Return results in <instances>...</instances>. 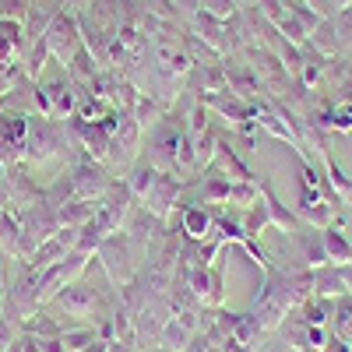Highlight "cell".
Returning <instances> with one entry per match:
<instances>
[{
	"label": "cell",
	"instance_id": "obj_7",
	"mask_svg": "<svg viewBox=\"0 0 352 352\" xmlns=\"http://www.w3.org/2000/svg\"><path fill=\"white\" fill-rule=\"evenodd\" d=\"M46 46H50V56L53 60H60L67 67V60L74 56V50L81 46V28H78V11L74 8H56L50 25H46V32H43Z\"/></svg>",
	"mask_w": 352,
	"mask_h": 352
},
{
	"label": "cell",
	"instance_id": "obj_18",
	"mask_svg": "<svg viewBox=\"0 0 352 352\" xmlns=\"http://www.w3.org/2000/svg\"><path fill=\"white\" fill-rule=\"evenodd\" d=\"M159 176H162V169H159V166H152L148 159H138V162L124 173V184H127V190H131L138 201H144V194H148V190L155 187Z\"/></svg>",
	"mask_w": 352,
	"mask_h": 352
},
{
	"label": "cell",
	"instance_id": "obj_34",
	"mask_svg": "<svg viewBox=\"0 0 352 352\" xmlns=\"http://www.w3.org/2000/svg\"><path fill=\"white\" fill-rule=\"evenodd\" d=\"M39 345H43V352H67L60 338H39Z\"/></svg>",
	"mask_w": 352,
	"mask_h": 352
},
{
	"label": "cell",
	"instance_id": "obj_1",
	"mask_svg": "<svg viewBox=\"0 0 352 352\" xmlns=\"http://www.w3.org/2000/svg\"><path fill=\"white\" fill-rule=\"evenodd\" d=\"M67 148H71V138H67V127L60 120H50V116H39V113L28 116V134L21 141V162L25 166H50Z\"/></svg>",
	"mask_w": 352,
	"mask_h": 352
},
{
	"label": "cell",
	"instance_id": "obj_23",
	"mask_svg": "<svg viewBox=\"0 0 352 352\" xmlns=\"http://www.w3.org/2000/svg\"><path fill=\"white\" fill-rule=\"evenodd\" d=\"M268 226H272V215H268V204H264V197H261L257 204H250V208H247L243 229H247V236H261Z\"/></svg>",
	"mask_w": 352,
	"mask_h": 352
},
{
	"label": "cell",
	"instance_id": "obj_6",
	"mask_svg": "<svg viewBox=\"0 0 352 352\" xmlns=\"http://www.w3.org/2000/svg\"><path fill=\"white\" fill-rule=\"evenodd\" d=\"M138 204H141V201L127 190L124 180H113V187L96 201V226L106 232V236H113V232H124V226H127V219L134 215Z\"/></svg>",
	"mask_w": 352,
	"mask_h": 352
},
{
	"label": "cell",
	"instance_id": "obj_4",
	"mask_svg": "<svg viewBox=\"0 0 352 352\" xmlns=\"http://www.w3.org/2000/svg\"><path fill=\"white\" fill-rule=\"evenodd\" d=\"M187 187H190V180H184V176H176V173H162L159 180H155V187L144 194V201H141V208L148 212V215H155L159 222H173L176 215H180V208H184V197H187Z\"/></svg>",
	"mask_w": 352,
	"mask_h": 352
},
{
	"label": "cell",
	"instance_id": "obj_16",
	"mask_svg": "<svg viewBox=\"0 0 352 352\" xmlns=\"http://www.w3.org/2000/svg\"><path fill=\"white\" fill-rule=\"evenodd\" d=\"M46 96H50V106H53V120H67V116L78 113L81 88H78L67 74H60L56 81H50V85H46Z\"/></svg>",
	"mask_w": 352,
	"mask_h": 352
},
{
	"label": "cell",
	"instance_id": "obj_5",
	"mask_svg": "<svg viewBox=\"0 0 352 352\" xmlns=\"http://www.w3.org/2000/svg\"><path fill=\"white\" fill-rule=\"evenodd\" d=\"M39 268H28V264H21L18 278L8 285L4 292V307H0V314L18 320V324H25L32 314H39Z\"/></svg>",
	"mask_w": 352,
	"mask_h": 352
},
{
	"label": "cell",
	"instance_id": "obj_38",
	"mask_svg": "<svg viewBox=\"0 0 352 352\" xmlns=\"http://www.w3.org/2000/svg\"><path fill=\"white\" fill-rule=\"evenodd\" d=\"M60 4H67V8H71V0H60Z\"/></svg>",
	"mask_w": 352,
	"mask_h": 352
},
{
	"label": "cell",
	"instance_id": "obj_20",
	"mask_svg": "<svg viewBox=\"0 0 352 352\" xmlns=\"http://www.w3.org/2000/svg\"><path fill=\"white\" fill-rule=\"evenodd\" d=\"M310 289L317 292V296H342V292H345V275H342V268L314 272V275H310Z\"/></svg>",
	"mask_w": 352,
	"mask_h": 352
},
{
	"label": "cell",
	"instance_id": "obj_25",
	"mask_svg": "<svg viewBox=\"0 0 352 352\" xmlns=\"http://www.w3.org/2000/svg\"><path fill=\"white\" fill-rule=\"evenodd\" d=\"M261 201V187L257 184H250V180H232V187H229V204H240V208L247 212L250 204H257Z\"/></svg>",
	"mask_w": 352,
	"mask_h": 352
},
{
	"label": "cell",
	"instance_id": "obj_29",
	"mask_svg": "<svg viewBox=\"0 0 352 352\" xmlns=\"http://www.w3.org/2000/svg\"><path fill=\"white\" fill-rule=\"evenodd\" d=\"M335 324H338V338H345L349 345H352V300L345 296L342 303H338V310H335Z\"/></svg>",
	"mask_w": 352,
	"mask_h": 352
},
{
	"label": "cell",
	"instance_id": "obj_12",
	"mask_svg": "<svg viewBox=\"0 0 352 352\" xmlns=\"http://www.w3.org/2000/svg\"><path fill=\"white\" fill-rule=\"evenodd\" d=\"M53 303L60 307L67 317H92L96 310H102V296L88 285L85 278H74L71 285H64L60 292L53 296Z\"/></svg>",
	"mask_w": 352,
	"mask_h": 352
},
{
	"label": "cell",
	"instance_id": "obj_27",
	"mask_svg": "<svg viewBox=\"0 0 352 352\" xmlns=\"http://www.w3.org/2000/svg\"><path fill=\"white\" fill-rule=\"evenodd\" d=\"M60 342H64L67 352H81V349H88L92 342H99V335H96V328H64L60 331Z\"/></svg>",
	"mask_w": 352,
	"mask_h": 352
},
{
	"label": "cell",
	"instance_id": "obj_30",
	"mask_svg": "<svg viewBox=\"0 0 352 352\" xmlns=\"http://www.w3.org/2000/svg\"><path fill=\"white\" fill-rule=\"evenodd\" d=\"M303 314H307V324H310V328H320V324L328 320V307L320 303V300H317V303L310 300V303L303 307Z\"/></svg>",
	"mask_w": 352,
	"mask_h": 352
},
{
	"label": "cell",
	"instance_id": "obj_35",
	"mask_svg": "<svg viewBox=\"0 0 352 352\" xmlns=\"http://www.w3.org/2000/svg\"><path fill=\"white\" fill-rule=\"evenodd\" d=\"M8 257H4V250H0V292H4V285H8V264H4Z\"/></svg>",
	"mask_w": 352,
	"mask_h": 352
},
{
	"label": "cell",
	"instance_id": "obj_32",
	"mask_svg": "<svg viewBox=\"0 0 352 352\" xmlns=\"http://www.w3.org/2000/svg\"><path fill=\"white\" fill-rule=\"evenodd\" d=\"M14 352H43V345H39V338H36V335L21 331V335H18V345H14Z\"/></svg>",
	"mask_w": 352,
	"mask_h": 352
},
{
	"label": "cell",
	"instance_id": "obj_17",
	"mask_svg": "<svg viewBox=\"0 0 352 352\" xmlns=\"http://www.w3.org/2000/svg\"><path fill=\"white\" fill-rule=\"evenodd\" d=\"M0 250H4V257H11V261H18V264H25V261H28V257H25L21 222H18V215H14L11 208L0 212Z\"/></svg>",
	"mask_w": 352,
	"mask_h": 352
},
{
	"label": "cell",
	"instance_id": "obj_37",
	"mask_svg": "<svg viewBox=\"0 0 352 352\" xmlns=\"http://www.w3.org/2000/svg\"><path fill=\"white\" fill-rule=\"evenodd\" d=\"M144 352H169V349H162V345H152V349H144Z\"/></svg>",
	"mask_w": 352,
	"mask_h": 352
},
{
	"label": "cell",
	"instance_id": "obj_9",
	"mask_svg": "<svg viewBox=\"0 0 352 352\" xmlns=\"http://www.w3.org/2000/svg\"><path fill=\"white\" fill-rule=\"evenodd\" d=\"M176 278L187 285V292L197 300V307H204V310L222 307V289H226V264L222 261H215L212 268H190Z\"/></svg>",
	"mask_w": 352,
	"mask_h": 352
},
{
	"label": "cell",
	"instance_id": "obj_33",
	"mask_svg": "<svg viewBox=\"0 0 352 352\" xmlns=\"http://www.w3.org/2000/svg\"><path fill=\"white\" fill-rule=\"evenodd\" d=\"M328 176H331V184H335V187H338V190H345V194H349V190H352V184H349V180H345V173H342V169H338V166H335V162H331V159H328Z\"/></svg>",
	"mask_w": 352,
	"mask_h": 352
},
{
	"label": "cell",
	"instance_id": "obj_36",
	"mask_svg": "<svg viewBox=\"0 0 352 352\" xmlns=\"http://www.w3.org/2000/svg\"><path fill=\"white\" fill-rule=\"evenodd\" d=\"M342 275H345V296H352V264H345Z\"/></svg>",
	"mask_w": 352,
	"mask_h": 352
},
{
	"label": "cell",
	"instance_id": "obj_14",
	"mask_svg": "<svg viewBox=\"0 0 352 352\" xmlns=\"http://www.w3.org/2000/svg\"><path fill=\"white\" fill-rule=\"evenodd\" d=\"M176 222H180V232L190 240H212L215 232V212L208 208V204H194V201H184L180 215H176Z\"/></svg>",
	"mask_w": 352,
	"mask_h": 352
},
{
	"label": "cell",
	"instance_id": "obj_22",
	"mask_svg": "<svg viewBox=\"0 0 352 352\" xmlns=\"http://www.w3.org/2000/svg\"><path fill=\"white\" fill-rule=\"evenodd\" d=\"M46 60H50V46H46V39H36L32 46H28V53H25V78H32V81H39L43 78V67H46Z\"/></svg>",
	"mask_w": 352,
	"mask_h": 352
},
{
	"label": "cell",
	"instance_id": "obj_21",
	"mask_svg": "<svg viewBox=\"0 0 352 352\" xmlns=\"http://www.w3.org/2000/svg\"><path fill=\"white\" fill-rule=\"evenodd\" d=\"M56 215H60V226L81 229L85 222L96 219V201H67V204H60V208H56Z\"/></svg>",
	"mask_w": 352,
	"mask_h": 352
},
{
	"label": "cell",
	"instance_id": "obj_19",
	"mask_svg": "<svg viewBox=\"0 0 352 352\" xmlns=\"http://www.w3.org/2000/svg\"><path fill=\"white\" fill-rule=\"evenodd\" d=\"M190 338H194V331L184 324L180 317H169L166 324H162V331H159V345L162 349H169V352H187V345H190Z\"/></svg>",
	"mask_w": 352,
	"mask_h": 352
},
{
	"label": "cell",
	"instance_id": "obj_26",
	"mask_svg": "<svg viewBox=\"0 0 352 352\" xmlns=\"http://www.w3.org/2000/svg\"><path fill=\"white\" fill-rule=\"evenodd\" d=\"M324 254H328V261L352 264V247L345 243V236H342L338 229H324Z\"/></svg>",
	"mask_w": 352,
	"mask_h": 352
},
{
	"label": "cell",
	"instance_id": "obj_8",
	"mask_svg": "<svg viewBox=\"0 0 352 352\" xmlns=\"http://www.w3.org/2000/svg\"><path fill=\"white\" fill-rule=\"evenodd\" d=\"M67 184H71L74 201H99L113 187V176H109L106 162H96L92 155L78 152V162L67 173Z\"/></svg>",
	"mask_w": 352,
	"mask_h": 352
},
{
	"label": "cell",
	"instance_id": "obj_10",
	"mask_svg": "<svg viewBox=\"0 0 352 352\" xmlns=\"http://www.w3.org/2000/svg\"><path fill=\"white\" fill-rule=\"evenodd\" d=\"M88 264H92V254L74 250L64 261H56V264H50V268H43L39 272V303H53L56 292H60L64 285H71L74 278H81Z\"/></svg>",
	"mask_w": 352,
	"mask_h": 352
},
{
	"label": "cell",
	"instance_id": "obj_2",
	"mask_svg": "<svg viewBox=\"0 0 352 352\" xmlns=\"http://www.w3.org/2000/svg\"><path fill=\"white\" fill-rule=\"evenodd\" d=\"M184 141H187L184 113L169 109L162 120L148 131V152H144V159H148L152 166H159L162 173L180 176V148H184Z\"/></svg>",
	"mask_w": 352,
	"mask_h": 352
},
{
	"label": "cell",
	"instance_id": "obj_3",
	"mask_svg": "<svg viewBox=\"0 0 352 352\" xmlns=\"http://www.w3.org/2000/svg\"><path fill=\"white\" fill-rule=\"evenodd\" d=\"M141 250L131 243V236L127 232H113V236H106L102 243H99V250H96V261L102 264V272H106V278L120 289L124 282H131L138 272H141Z\"/></svg>",
	"mask_w": 352,
	"mask_h": 352
},
{
	"label": "cell",
	"instance_id": "obj_11",
	"mask_svg": "<svg viewBox=\"0 0 352 352\" xmlns=\"http://www.w3.org/2000/svg\"><path fill=\"white\" fill-rule=\"evenodd\" d=\"M67 138H71V148L74 152H85L92 155L96 162H106L109 159V134L102 131V124H92V120H81V116H67Z\"/></svg>",
	"mask_w": 352,
	"mask_h": 352
},
{
	"label": "cell",
	"instance_id": "obj_31",
	"mask_svg": "<svg viewBox=\"0 0 352 352\" xmlns=\"http://www.w3.org/2000/svg\"><path fill=\"white\" fill-rule=\"evenodd\" d=\"M232 8H236L232 0H201V11H208L212 18H226Z\"/></svg>",
	"mask_w": 352,
	"mask_h": 352
},
{
	"label": "cell",
	"instance_id": "obj_13",
	"mask_svg": "<svg viewBox=\"0 0 352 352\" xmlns=\"http://www.w3.org/2000/svg\"><path fill=\"white\" fill-rule=\"evenodd\" d=\"M141 138H144V131L138 127L134 116H127L124 127L116 131V134H113V141H109V159H106V166H113V169H124V173H127V169L138 162Z\"/></svg>",
	"mask_w": 352,
	"mask_h": 352
},
{
	"label": "cell",
	"instance_id": "obj_28",
	"mask_svg": "<svg viewBox=\"0 0 352 352\" xmlns=\"http://www.w3.org/2000/svg\"><path fill=\"white\" fill-rule=\"evenodd\" d=\"M18 335H21V324H18V320H11V317L0 314V352H14Z\"/></svg>",
	"mask_w": 352,
	"mask_h": 352
},
{
	"label": "cell",
	"instance_id": "obj_24",
	"mask_svg": "<svg viewBox=\"0 0 352 352\" xmlns=\"http://www.w3.org/2000/svg\"><path fill=\"white\" fill-rule=\"evenodd\" d=\"M21 331H28V335H36V338H60V324H56L53 317H46V314H32L21 324Z\"/></svg>",
	"mask_w": 352,
	"mask_h": 352
},
{
	"label": "cell",
	"instance_id": "obj_15",
	"mask_svg": "<svg viewBox=\"0 0 352 352\" xmlns=\"http://www.w3.org/2000/svg\"><path fill=\"white\" fill-rule=\"evenodd\" d=\"M229 187H232L229 176H197V180H190L184 201L208 204V208H222V204H229Z\"/></svg>",
	"mask_w": 352,
	"mask_h": 352
}]
</instances>
